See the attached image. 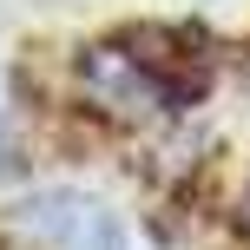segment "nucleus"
<instances>
[{
	"instance_id": "obj_1",
	"label": "nucleus",
	"mask_w": 250,
	"mask_h": 250,
	"mask_svg": "<svg viewBox=\"0 0 250 250\" xmlns=\"http://www.w3.org/2000/svg\"><path fill=\"white\" fill-rule=\"evenodd\" d=\"M217 53L211 26L198 20H132L119 33L92 40L79 53V92L112 119H138V112H191L211 99L217 86Z\"/></svg>"
},
{
	"instance_id": "obj_2",
	"label": "nucleus",
	"mask_w": 250,
	"mask_h": 250,
	"mask_svg": "<svg viewBox=\"0 0 250 250\" xmlns=\"http://www.w3.org/2000/svg\"><path fill=\"white\" fill-rule=\"evenodd\" d=\"M7 224L33 250H125L119 217L99 198H79V191H40V198L13 204Z\"/></svg>"
},
{
	"instance_id": "obj_3",
	"label": "nucleus",
	"mask_w": 250,
	"mask_h": 250,
	"mask_svg": "<svg viewBox=\"0 0 250 250\" xmlns=\"http://www.w3.org/2000/svg\"><path fill=\"white\" fill-rule=\"evenodd\" d=\"M20 165V138H13V125L0 119V171H13Z\"/></svg>"
},
{
	"instance_id": "obj_4",
	"label": "nucleus",
	"mask_w": 250,
	"mask_h": 250,
	"mask_svg": "<svg viewBox=\"0 0 250 250\" xmlns=\"http://www.w3.org/2000/svg\"><path fill=\"white\" fill-rule=\"evenodd\" d=\"M237 237L250 244V185H244V198H237Z\"/></svg>"
}]
</instances>
